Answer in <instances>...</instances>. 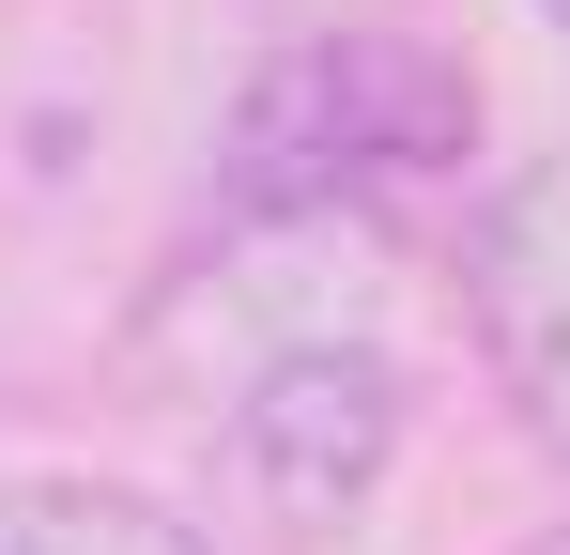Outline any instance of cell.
Instances as JSON below:
<instances>
[{"label":"cell","instance_id":"obj_4","mask_svg":"<svg viewBox=\"0 0 570 555\" xmlns=\"http://www.w3.org/2000/svg\"><path fill=\"white\" fill-rule=\"evenodd\" d=\"M0 555H216V541L139 509V494H108V478H16L0 494Z\"/></svg>","mask_w":570,"mask_h":555},{"label":"cell","instance_id":"obj_2","mask_svg":"<svg viewBox=\"0 0 570 555\" xmlns=\"http://www.w3.org/2000/svg\"><path fill=\"white\" fill-rule=\"evenodd\" d=\"M478 139V93L416 31H308L263 62L232 124V216H371L385 185H432Z\"/></svg>","mask_w":570,"mask_h":555},{"label":"cell","instance_id":"obj_6","mask_svg":"<svg viewBox=\"0 0 570 555\" xmlns=\"http://www.w3.org/2000/svg\"><path fill=\"white\" fill-rule=\"evenodd\" d=\"M540 555H570V541H540Z\"/></svg>","mask_w":570,"mask_h":555},{"label":"cell","instance_id":"obj_1","mask_svg":"<svg viewBox=\"0 0 570 555\" xmlns=\"http://www.w3.org/2000/svg\"><path fill=\"white\" fill-rule=\"evenodd\" d=\"M216 356H200V432L216 463L278 509V525H340L401 448V356H385L371 293H293L263 309L247 278H200Z\"/></svg>","mask_w":570,"mask_h":555},{"label":"cell","instance_id":"obj_3","mask_svg":"<svg viewBox=\"0 0 570 555\" xmlns=\"http://www.w3.org/2000/svg\"><path fill=\"white\" fill-rule=\"evenodd\" d=\"M463 324H478V356H493V386L524 401V432L570 463V139L524 155V171L478 201V232H463Z\"/></svg>","mask_w":570,"mask_h":555},{"label":"cell","instance_id":"obj_5","mask_svg":"<svg viewBox=\"0 0 570 555\" xmlns=\"http://www.w3.org/2000/svg\"><path fill=\"white\" fill-rule=\"evenodd\" d=\"M540 16H556V31H570V0H540Z\"/></svg>","mask_w":570,"mask_h":555}]
</instances>
